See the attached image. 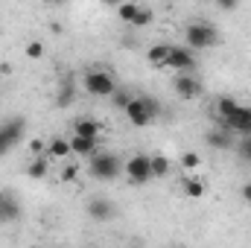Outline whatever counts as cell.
<instances>
[{
	"label": "cell",
	"mask_w": 251,
	"mask_h": 248,
	"mask_svg": "<svg viewBox=\"0 0 251 248\" xmlns=\"http://www.w3.org/2000/svg\"><path fill=\"white\" fill-rule=\"evenodd\" d=\"M88 170H91V175H94L97 181H117L120 173H123V161H120L114 152H100V149H97V152L91 155Z\"/></svg>",
	"instance_id": "obj_1"
},
{
	"label": "cell",
	"mask_w": 251,
	"mask_h": 248,
	"mask_svg": "<svg viewBox=\"0 0 251 248\" xmlns=\"http://www.w3.org/2000/svg\"><path fill=\"white\" fill-rule=\"evenodd\" d=\"M184 38H187V44L196 53H199V50H207V47H213V44H219V32H216V26L207 24V21H193L187 26V32H184Z\"/></svg>",
	"instance_id": "obj_2"
},
{
	"label": "cell",
	"mask_w": 251,
	"mask_h": 248,
	"mask_svg": "<svg viewBox=\"0 0 251 248\" xmlns=\"http://www.w3.org/2000/svg\"><path fill=\"white\" fill-rule=\"evenodd\" d=\"M82 88L91 94V97H111L117 91V82L108 70H88L82 76Z\"/></svg>",
	"instance_id": "obj_3"
},
{
	"label": "cell",
	"mask_w": 251,
	"mask_h": 248,
	"mask_svg": "<svg viewBox=\"0 0 251 248\" xmlns=\"http://www.w3.org/2000/svg\"><path fill=\"white\" fill-rule=\"evenodd\" d=\"M24 131H26V120L24 117H9V120L0 123V158L9 155L18 146V140L24 137Z\"/></svg>",
	"instance_id": "obj_4"
},
{
	"label": "cell",
	"mask_w": 251,
	"mask_h": 248,
	"mask_svg": "<svg viewBox=\"0 0 251 248\" xmlns=\"http://www.w3.org/2000/svg\"><path fill=\"white\" fill-rule=\"evenodd\" d=\"M126 170V178L131 181V184H146V181H155L152 178V164H149V155H143V152H134L128 161L123 164Z\"/></svg>",
	"instance_id": "obj_5"
},
{
	"label": "cell",
	"mask_w": 251,
	"mask_h": 248,
	"mask_svg": "<svg viewBox=\"0 0 251 248\" xmlns=\"http://www.w3.org/2000/svg\"><path fill=\"white\" fill-rule=\"evenodd\" d=\"M164 67H173V70H181V73L196 70V50L190 44H170V53H167V64Z\"/></svg>",
	"instance_id": "obj_6"
},
{
	"label": "cell",
	"mask_w": 251,
	"mask_h": 248,
	"mask_svg": "<svg viewBox=\"0 0 251 248\" xmlns=\"http://www.w3.org/2000/svg\"><path fill=\"white\" fill-rule=\"evenodd\" d=\"M126 111V120L131 125H137V128H143V125H149L155 120V114L146 108V102H143V97H131V102L123 108Z\"/></svg>",
	"instance_id": "obj_7"
},
{
	"label": "cell",
	"mask_w": 251,
	"mask_h": 248,
	"mask_svg": "<svg viewBox=\"0 0 251 248\" xmlns=\"http://www.w3.org/2000/svg\"><path fill=\"white\" fill-rule=\"evenodd\" d=\"M173 88H176V94H178L181 99H196V97H201V82H199V76H193V70L176 76Z\"/></svg>",
	"instance_id": "obj_8"
},
{
	"label": "cell",
	"mask_w": 251,
	"mask_h": 248,
	"mask_svg": "<svg viewBox=\"0 0 251 248\" xmlns=\"http://www.w3.org/2000/svg\"><path fill=\"white\" fill-rule=\"evenodd\" d=\"M228 131H237V134H251V108L246 105H237L234 108V114L231 117H225L222 120Z\"/></svg>",
	"instance_id": "obj_9"
},
{
	"label": "cell",
	"mask_w": 251,
	"mask_h": 248,
	"mask_svg": "<svg viewBox=\"0 0 251 248\" xmlns=\"http://www.w3.org/2000/svg\"><path fill=\"white\" fill-rule=\"evenodd\" d=\"M88 216H91L94 222H108V219H114V204H111V198L94 196V198L88 201Z\"/></svg>",
	"instance_id": "obj_10"
},
{
	"label": "cell",
	"mask_w": 251,
	"mask_h": 248,
	"mask_svg": "<svg viewBox=\"0 0 251 248\" xmlns=\"http://www.w3.org/2000/svg\"><path fill=\"white\" fill-rule=\"evenodd\" d=\"M97 149H100V137H79V134H73V137H70V152H73V155L91 158Z\"/></svg>",
	"instance_id": "obj_11"
},
{
	"label": "cell",
	"mask_w": 251,
	"mask_h": 248,
	"mask_svg": "<svg viewBox=\"0 0 251 248\" xmlns=\"http://www.w3.org/2000/svg\"><path fill=\"white\" fill-rule=\"evenodd\" d=\"M44 155H47V158H56V161H62V158H67V155H73V152H70V140H67V137H50Z\"/></svg>",
	"instance_id": "obj_12"
},
{
	"label": "cell",
	"mask_w": 251,
	"mask_h": 248,
	"mask_svg": "<svg viewBox=\"0 0 251 248\" xmlns=\"http://www.w3.org/2000/svg\"><path fill=\"white\" fill-rule=\"evenodd\" d=\"M18 216H21V207H18V201H15L12 196L0 193V225H3V222H15Z\"/></svg>",
	"instance_id": "obj_13"
},
{
	"label": "cell",
	"mask_w": 251,
	"mask_h": 248,
	"mask_svg": "<svg viewBox=\"0 0 251 248\" xmlns=\"http://www.w3.org/2000/svg\"><path fill=\"white\" fill-rule=\"evenodd\" d=\"M100 131H102V125L94 117H79L73 123V134H79V137H100Z\"/></svg>",
	"instance_id": "obj_14"
},
{
	"label": "cell",
	"mask_w": 251,
	"mask_h": 248,
	"mask_svg": "<svg viewBox=\"0 0 251 248\" xmlns=\"http://www.w3.org/2000/svg\"><path fill=\"white\" fill-rule=\"evenodd\" d=\"M73 99H76V85H73V79L67 76L62 85H59V94H56V108H67V105H73Z\"/></svg>",
	"instance_id": "obj_15"
},
{
	"label": "cell",
	"mask_w": 251,
	"mask_h": 248,
	"mask_svg": "<svg viewBox=\"0 0 251 248\" xmlns=\"http://www.w3.org/2000/svg\"><path fill=\"white\" fill-rule=\"evenodd\" d=\"M47 161H50L47 155H35V158L29 161V167H26V175H29V178H35V181L47 178V173H50V164H47Z\"/></svg>",
	"instance_id": "obj_16"
},
{
	"label": "cell",
	"mask_w": 251,
	"mask_h": 248,
	"mask_svg": "<svg viewBox=\"0 0 251 248\" xmlns=\"http://www.w3.org/2000/svg\"><path fill=\"white\" fill-rule=\"evenodd\" d=\"M204 143L213 146V149H228V146H231V131H225V128H210V131L204 134Z\"/></svg>",
	"instance_id": "obj_17"
},
{
	"label": "cell",
	"mask_w": 251,
	"mask_h": 248,
	"mask_svg": "<svg viewBox=\"0 0 251 248\" xmlns=\"http://www.w3.org/2000/svg\"><path fill=\"white\" fill-rule=\"evenodd\" d=\"M149 164H152V178H167L170 170H173V167H170V158H167V155H158V152L149 155Z\"/></svg>",
	"instance_id": "obj_18"
},
{
	"label": "cell",
	"mask_w": 251,
	"mask_h": 248,
	"mask_svg": "<svg viewBox=\"0 0 251 248\" xmlns=\"http://www.w3.org/2000/svg\"><path fill=\"white\" fill-rule=\"evenodd\" d=\"M184 196H187V198H201V196H204V181L190 173L187 178H184Z\"/></svg>",
	"instance_id": "obj_19"
},
{
	"label": "cell",
	"mask_w": 251,
	"mask_h": 248,
	"mask_svg": "<svg viewBox=\"0 0 251 248\" xmlns=\"http://www.w3.org/2000/svg\"><path fill=\"white\" fill-rule=\"evenodd\" d=\"M167 53H170V44H155V47H149L146 59H149V64H155V67H164L167 64Z\"/></svg>",
	"instance_id": "obj_20"
},
{
	"label": "cell",
	"mask_w": 251,
	"mask_h": 248,
	"mask_svg": "<svg viewBox=\"0 0 251 248\" xmlns=\"http://www.w3.org/2000/svg\"><path fill=\"white\" fill-rule=\"evenodd\" d=\"M237 105H240V102H237L234 97H219V99H216V114L225 120V117H231V114H234V108H237Z\"/></svg>",
	"instance_id": "obj_21"
},
{
	"label": "cell",
	"mask_w": 251,
	"mask_h": 248,
	"mask_svg": "<svg viewBox=\"0 0 251 248\" xmlns=\"http://www.w3.org/2000/svg\"><path fill=\"white\" fill-rule=\"evenodd\" d=\"M137 9H140V6H137V3H131V0H120V6H117V15H120V21H126V24H131V18H134V15H137Z\"/></svg>",
	"instance_id": "obj_22"
},
{
	"label": "cell",
	"mask_w": 251,
	"mask_h": 248,
	"mask_svg": "<svg viewBox=\"0 0 251 248\" xmlns=\"http://www.w3.org/2000/svg\"><path fill=\"white\" fill-rule=\"evenodd\" d=\"M152 18H155V15H152V9H143V6H140V9H137V15L131 18V26L143 29V26H149V24H152Z\"/></svg>",
	"instance_id": "obj_23"
},
{
	"label": "cell",
	"mask_w": 251,
	"mask_h": 248,
	"mask_svg": "<svg viewBox=\"0 0 251 248\" xmlns=\"http://www.w3.org/2000/svg\"><path fill=\"white\" fill-rule=\"evenodd\" d=\"M181 167H184L187 173H196V170L201 167V158H199L196 152H184V155H181Z\"/></svg>",
	"instance_id": "obj_24"
},
{
	"label": "cell",
	"mask_w": 251,
	"mask_h": 248,
	"mask_svg": "<svg viewBox=\"0 0 251 248\" xmlns=\"http://www.w3.org/2000/svg\"><path fill=\"white\" fill-rule=\"evenodd\" d=\"M111 99H114V105H117V108H126V105L131 102V94H128V91H123V88L117 85V91L111 94Z\"/></svg>",
	"instance_id": "obj_25"
},
{
	"label": "cell",
	"mask_w": 251,
	"mask_h": 248,
	"mask_svg": "<svg viewBox=\"0 0 251 248\" xmlns=\"http://www.w3.org/2000/svg\"><path fill=\"white\" fill-rule=\"evenodd\" d=\"M26 56H29L32 62H38V59L44 56V44H41V41H29V44H26Z\"/></svg>",
	"instance_id": "obj_26"
},
{
	"label": "cell",
	"mask_w": 251,
	"mask_h": 248,
	"mask_svg": "<svg viewBox=\"0 0 251 248\" xmlns=\"http://www.w3.org/2000/svg\"><path fill=\"white\" fill-rule=\"evenodd\" d=\"M237 152H240V155H243L246 161H251V134H243V140H240Z\"/></svg>",
	"instance_id": "obj_27"
},
{
	"label": "cell",
	"mask_w": 251,
	"mask_h": 248,
	"mask_svg": "<svg viewBox=\"0 0 251 248\" xmlns=\"http://www.w3.org/2000/svg\"><path fill=\"white\" fill-rule=\"evenodd\" d=\"M76 175H79V167H64L59 181H64V184H67V181H76Z\"/></svg>",
	"instance_id": "obj_28"
},
{
	"label": "cell",
	"mask_w": 251,
	"mask_h": 248,
	"mask_svg": "<svg viewBox=\"0 0 251 248\" xmlns=\"http://www.w3.org/2000/svg\"><path fill=\"white\" fill-rule=\"evenodd\" d=\"M213 3H216L222 12H234V9L240 6V0H213Z\"/></svg>",
	"instance_id": "obj_29"
},
{
	"label": "cell",
	"mask_w": 251,
	"mask_h": 248,
	"mask_svg": "<svg viewBox=\"0 0 251 248\" xmlns=\"http://www.w3.org/2000/svg\"><path fill=\"white\" fill-rule=\"evenodd\" d=\"M44 149H47V143H41V140H32L29 143V152H35V155H44Z\"/></svg>",
	"instance_id": "obj_30"
},
{
	"label": "cell",
	"mask_w": 251,
	"mask_h": 248,
	"mask_svg": "<svg viewBox=\"0 0 251 248\" xmlns=\"http://www.w3.org/2000/svg\"><path fill=\"white\" fill-rule=\"evenodd\" d=\"M240 198H243L246 204H251V184H243V190H240Z\"/></svg>",
	"instance_id": "obj_31"
},
{
	"label": "cell",
	"mask_w": 251,
	"mask_h": 248,
	"mask_svg": "<svg viewBox=\"0 0 251 248\" xmlns=\"http://www.w3.org/2000/svg\"><path fill=\"white\" fill-rule=\"evenodd\" d=\"M9 70H12V67H9V64H6V62H0V73H3V76H6V73H9Z\"/></svg>",
	"instance_id": "obj_32"
},
{
	"label": "cell",
	"mask_w": 251,
	"mask_h": 248,
	"mask_svg": "<svg viewBox=\"0 0 251 248\" xmlns=\"http://www.w3.org/2000/svg\"><path fill=\"white\" fill-rule=\"evenodd\" d=\"M102 3H105V6H114V9L120 6V0H102Z\"/></svg>",
	"instance_id": "obj_33"
},
{
	"label": "cell",
	"mask_w": 251,
	"mask_h": 248,
	"mask_svg": "<svg viewBox=\"0 0 251 248\" xmlns=\"http://www.w3.org/2000/svg\"><path fill=\"white\" fill-rule=\"evenodd\" d=\"M44 3H50V6H59V3H62V0H44Z\"/></svg>",
	"instance_id": "obj_34"
}]
</instances>
